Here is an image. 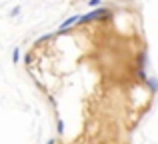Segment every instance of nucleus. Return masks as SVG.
I'll return each instance as SVG.
<instances>
[{
    "instance_id": "obj_1",
    "label": "nucleus",
    "mask_w": 158,
    "mask_h": 144,
    "mask_svg": "<svg viewBox=\"0 0 158 144\" xmlns=\"http://www.w3.org/2000/svg\"><path fill=\"white\" fill-rule=\"evenodd\" d=\"M110 14V12L106 10V8H96V10H92V12H88V14H84L80 18V24H88V22H92V20H96V18H102V16H106Z\"/></svg>"
},
{
    "instance_id": "obj_2",
    "label": "nucleus",
    "mask_w": 158,
    "mask_h": 144,
    "mask_svg": "<svg viewBox=\"0 0 158 144\" xmlns=\"http://www.w3.org/2000/svg\"><path fill=\"white\" fill-rule=\"evenodd\" d=\"M80 18H82V16H80V14H76V16H70V18H66V20H64V22H62V24H60V28H58V32H64V30H66V28H70V26H74V24H76V22H80Z\"/></svg>"
},
{
    "instance_id": "obj_4",
    "label": "nucleus",
    "mask_w": 158,
    "mask_h": 144,
    "mask_svg": "<svg viewBox=\"0 0 158 144\" xmlns=\"http://www.w3.org/2000/svg\"><path fill=\"white\" fill-rule=\"evenodd\" d=\"M100 2H102V0H88V4H90V6H100Z\"/></svg>"
},
{
    "instance_id": "obj_6",
    "label": "nucleus",
    "mask_w": 158,
    "mask_h": 144,
    "mask_svg": "<svg viewBox=\"0 0 158 144\" xmlns=\"http://www.w3.org/2000/svg\"><path fill=\"white\" fill-rule=\"evenodd\" d=\"M48 144H54V142H52V140H50V142H48Z\"/></svg>"
},
{
    "instance_id": "obj_3",
    "label": "nucleus",
    "mask_w": 158,
    "mask_h": 144,
    "mask_svg": "<svg viewBox=\"0 0 158 144\" xmlns=\"http://www.w3.org/2000/svg\"><path fill=\"white\" fill-rule=\"evenodd\" d=\"M18 60H20V48H14L12 50V62L18 64Z\"/></svg>"
},
{
    "instance_id": "obj_5",
    "label": "nucleus",
    "mask_w": 158,
    "mask_h": 144,
    "mask_svg": "<svg viewBox=\"0 0 158 144\" xmlns=\"http://www.w3.org/2000/svg\"><path fill=\"white\" fill-rule=\"evenodd\" d=\"M20 14V8L16 6V8H12V12H10V16H18Z\"/></svg>"
}]
</instances>
